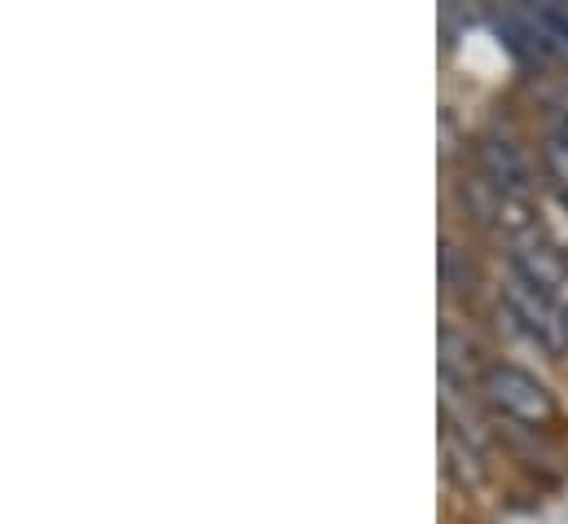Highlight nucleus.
I'll list each match as a JSON object with an SVG mask.
<instances>
[{
    "label": "nucleus",
    "instance_id": "obj_1",
    "mask_svg": "<svg viewBox=\"0 0 568 524\" xmlns=\"http://www.w3.org/2000/svg\"><path fill=\"white\" fill-rule=\"evenodd\" d=\"M476 389H480V396H485L498 414H507V419H516V423H547V419L556 414L551 389H547L538 375H529L525 366H516V362H489V366L480 371Z\"/></svg>",
    "mask_w": 568,
    "mask_h": 524
},
{
    "label": "nucleus",
    "instance_id": "obj_2",
    "mask_svg": "<svg viewBox=\"0 0 568 524\" xmlns=\"http://www.w3.org/2000/svg\"><path fill=\"white\" fill-rule=\"evenodd\" d=\"M525 340H534L547 353H568L565 344V304H556L547 291L525 282L520 273H507L503 286V309H498Z\"/></svg>",
    "mask_w": 568,
    "mask_h": 524
},
{
    "label": "nucleus",
    "instance_id": "obj_3",
    "mask_svg": "<svg viewBox=\"0 0 568 524\" xmlns=\"http://www.w3.org/2000/svg\"><path fill=\"white\" fill-rule=\"evenodd\" d=\"M458 199H463L467 216H476L480 225L498 230V234H503V239H511V243H529V239H534V230H538L529 199L507 194V190H503V185H494L485 172L463 177V181H458Z\"/></svg>",
    "mask_w": 568,
    "mask_h": 524
},
{
    "label": "nucleus",
    "instance_id": "obj_4",
    "mask_svg": "<svg viewBox=\"0 0 568 524\" xmlns=\"http://www.w3.org/2000/svg\"><path fill=\"white\" fill-rule=\"evenodd\" d=\"M476 163H480V172H485L494 185H503L507 194L529 199V190H534V163L525 159V150H520L511 137L485 132V137L476 141Z\"/></svg>",
    "mask_w": 568,
    "mask_h": 524
},
{
    "label": "nucleus",
    "instance_id": "obj_5",
    "mask_svg": "<svg viewBox=\"0 0 568 524\" xmlns=\"http://www.w3.org/2000/svg\"><path fill=\"white\" fill-rule=\"evenodd\" d=\"M511 273H520L525 282H534L538 291H547L556 300V291L568 282V261L551 248H538L534 239L529 243H516L511 252Z\"/></svg>",
    "mask_w": 568,
    "mask_h": 524
},
{
    "label": "nucleus",
    "instance_id": "obj_6",
    "mask_svg": "<svg viewBox=\"0 0 568 524\" xmlns=\"http://www.w3.org/2000/svg\"><path fill=\"white\" fill-rule=\"evenodd\" d=\"M485 366H489V362H480V349H476L454 322H445V326H440V380L467 384L471 375L480 380Z\"/></svg>",
    "mask_w": 568,
    "mask_h": 524
},
{
    "label": "nucleus",
    "instance_id": "obj_7",
    "mask_svg": "<svg viewBox=\"0 0 568 524\" xmlns=\"http://www.w3.org/2000/svg\"><path fill=\"white\" fill-rule=\"evenodd\" d=\"M440 454H445V472L454 476V485H463V490H476V485L485 481V463H480V450H476V445H467L463 436H454V432H440Z\"/></svg>",
    "mask_w": 568,
    "mask_h": 524
},
{
    "label": "nucleus",
    "instance_id": "obj_8",
    "mask_svg": "<svg viewBox=\"0 0 568 524\" xmlns=\"http://www.w3.org/2000/svg\"><path fill=\"white\" fill-rule=\"evenodd\" d=\"M476 264L471 256L454 243V239H440V282L449 286V291H467V286H476Z\"/></svg>",
    "mask_w": 568,
    "mask_h": 524
},
{
    "label": "nucleus",
    "instance_id": "obj_9",
    "mask_svg": "<svg viewBox=\"0 0 568 524\" xmlns=\"http://www.w3.org/2000/svg\"><path fill=\"white\" fill-rule=\"evenodd\" d=\"M547 168L556 172V181L568 190V129H556L547 137Z\"/></svg>",
    "mask_w": 568,
    "mask_h": 524
},
{
    "label": "nucleus",
    "instance_id": "obj_10",
    "mask_svg": "<svg viewBox=\"0 0 568 524\" xmlns=\"http://www.w3.org/2000/svg\"><path fill=\"white\" fill-rule=\"evenodd\" d=\"M565 344H568V304H565Z\"/></svg>",
    "mask_w": 568,
    "mask_h": 524
},
{
    "label": "nucleus",
    "instance_id": "obj_11",
    "mask_svg": "<svg viewBox=\"0 0 568 524\" xmlns=\"http://www.w3.org/2000/svg\"><path fill=\"white\" fill-rule=\"evenodd\" d=\"M565 261H568V252H565Z\"/></svg>",
    "mask_w": 568,
    "mask_h": 524
}]
</instances>
